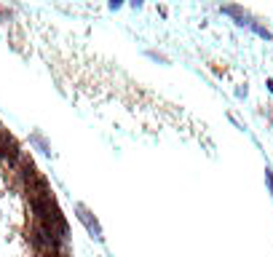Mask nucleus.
I'll return each instance as SVG.
<instances>
[{"mask_svg": "<svg viewBox=\"0 0 273 257\" xmlns=\"http://www.w3.org/2000/svg\"><path fill=\"white\" fill-rule=\"evenodd\" d=\"M265 182H268V190H271V196H273V171L271 169H265Z\"/></svg>", "mask_w": 273, "mask_h": 257, "instance_id": "423d86ee", "label": "nucleus"}, {"mask_svg": "<svg viewBox=\"0 0 273 257\" xmlns=\"http://www.w3.org/2000/svg\"><path fill=\"white\" fill-rule=\"evenodd\" d=\"M222 14L236 16V19H238V24H249V14H246L244 8H238V5H222Z\"/></svg>", "mask_w": 273, "mask_h": 257, "instance_id": "7ed1b4c3", "label": "nucleus"}, {"mask_svg": "<svg viewBox=\"0 0 273 257\" xmlns=\"http://www.w3.org/2000/svg\"><path fill=\"white\" fill-rule=\"evenodd\" d=\"M249 27H252V30H255V32H257V35H260V38H265V41H271V32H268V30H265V27H260V24H255V22H249Z\"/></svg>", "mask_w": 273, "mask_h": 257, "instance_id": "39448f33", "label": "nucleus"}, {"mask_svg": "<svg viewBox=\"0 0 273 257\" xmlns=\"http://www.w3.org/2000/svg\"><path fill=\"white\" fill-rule=\"evenodd\" d=\"M22 177L27 180V185L32 180H38V169H35V163H32L30 158H22Z\"/></svg>", "mask_w": 273, "mask_h": 257, "instance_id": "20e7f679", "label": "nucleus"}, {"mask_svg": "<svg viewBox=\"0 0 273 257\" xmlns=\"http://www.w3.org/2000/svg\"><path fill=\"white\" fill-rule=\"evenodd\" d=\"M75 214H78V220L83 222V228L89 230V236H91L94 241H102V239H105V233H102V225H99V220H97V217L89 212V209L83 206V204H75Z\"/></svg>", "mask_w": 273, "mask_h": 257, "instance_id": "f257e3e1", "label": "nucleus"}, {"mask_svg": "<svg viewBox=\"0 0 273 257\" xmlns=\"http://www.w3.org/2000/svg\"><path fill=\"white\" fill-rule=\"evenodd\" d=\"M19 145H16V140L8 134V131H0V158H5L8 163H16L19 161Z\"/></svg>", "mask_w": 273, "mask_h": 257, "instance_id": "f03ea898", "label": "nucleus"}]
</instances>
